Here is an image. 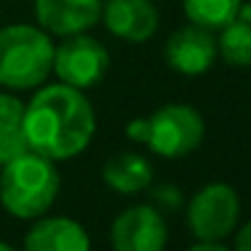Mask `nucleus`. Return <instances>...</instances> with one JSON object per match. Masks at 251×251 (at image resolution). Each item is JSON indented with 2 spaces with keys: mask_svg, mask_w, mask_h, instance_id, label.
<instances>
[{
  "mask_svg": "<svg viewBox=\"0 0 251 251\" xmlns=\"http://www.w3.org/2000/svg\"><path fill=\"white\" fill-rule=\"evenodd\" d=\"M95 110L83 90L66 83H42L25 105L22 129L29 151L49 161H69L83 154L95 137Z\"/></svg>",
  "mask_w": 251,
  "mask_h": 251,
  "instance_id": "nucleus-1",
  "label": "nucleus"
},
{
  "mask_svg": "<svg viewBox=\"0 0 251 251\" xmlns=\"http://www.w3.org/2000/svg\"><path fill=\"white\" fill-rule=\"evenodd\" d=\"M0 205L17 220H37L56 202L61 176L54 161L27 151L0 166Z\"/></svg>",
  "mask_w": 251,
  "mask_h": 251,
  "instance_id": "nucleus-2",
  "label": "nucleus"
},
{
  "mask_svg": "<svg viewBox=\"0 0 251 251\" xmlns=\"http://www.w3.org/2000/svg\"><path fill=\"white\" fill-rule=\"evenodd\" d=\"M51 34L39 25L15 22L0 27V85L32 90L47 83L54 64Z\"/></svg>",
  "mask_w": 251,
  "mask_h": 251,
  "instance_id": "nucleus-3",
  "label": "nucleus"
},
{
  "mask_svg": "<svg viewBox=\"0 0 251 251\" xmlns=\"http://www.w3.org/2000/svg\"><path fill=\"white\" fill-rule=\"evenodd\" d=\"M239 217H242L239 193L225 180L205 183L188 200L185 210L190 234L198 242H225L239 227Z\"/></svg>",
  "mask_w": 251,
  "mask_h": 251,
  "instance_id": "nucleus-4",
  "label": "nucleus"
},
{
  "mask_svg": "<svg viewBox=\"0 0 251 251\" xmlns=\"http://www.w3.org/2000/svg\"><path fill=\"white\" fill-rule=\"evenodd\" d=\"M149 122L147 144L161 159H183L193 154L205 139V117L188 102L161 105Z\"/></svg>",
  "mask_w": 251,
  "mask_h": 251,
  "instance_id": "nucleus-5",
  "label": "nucleus"
},
{
  "mask_svg": "<svg viewBox=\"0 0 251 251\" xmlns=\"http://www.w3.org/2000/svg\"><path fill=\"white\" fill-rule=\"evenodd\" d=\"M51 71L56 78L78 90L98 85L110 71V51L107 47L90 34H71L54 49Z\"/></svg>",
  "mask_w": 251,
  "mask_h": 251,
  "instance_id": "nucleus-6",
  "label": "nucleus"
},
{
  "mask_svg": "<svg viewBox=\"0 0 251 251\" xmlns=\"http://www.w3.org/2000/svg\"><path fill=\"white\" fill-rule=\"evenodd\" d=\"M168 225L156 205H132L110 225V244L115 251H164Z\"/></svg>",
  "mask_w": 251,
  "mask_h": 251,
  "instance_id": "nucleus-7",
  "label": "nucleus"
},
{
  "mask_svg": "<svg viewBox=\"0 0 251 251\" xmlns=\"http://www.w3.org/2000/svg\"><path fill=\"white\" fill-rule=\"evenodd\" d=\"M164 59L180 76H202L217 61V39L212 29L188 22L166 39Z\"/></svg>",
  "mask_w": 251,
  "mask_h": 251,
  "instance_id": "nucleus-8",
  "label": "nucleus"
},
{
  "mask_svg": "<svg viewBox=\"0 0 251 251\" xmlns=\"http://www.w3.org/2000/svg\"><path fill=\"white\" fill-rule=\"evenodd\" d=\"M100 20L107 32L122 42H149L159 29V10L151 0H105Z\"/></svg>",
  "mask_w": 251,
  "mask_h": 251,
  "instance_id": "nucleus-9",
  "label": "nucleus"
},
{
  "mask_svg": "<svg viewBox=\"0 0 251 251\" xmlns=\"http://www.w3.org/2000/svg\"><path fill=\"white\" fill-rule=\"evenodd\" d=\"M102 0H34L37 25L51 37L88 32L100 22Z\"/></svg>",
  "mask_w": 251,
  "mask_h": 251,
  "instance_id": "nucleus-10",
  "label": "nucleus"
},
{
  "mask_svg": "<svg viewBox=\"0 0 251 251\" xmlns=\"http://www.w3.org/2000/svg\"><path fill=\"white\" fill-rule=\"evenodd\" d=\"M22 251H90V237L78 220L64 215L37 217L25 234Z\"/></svg>",
  "mask_w": 251,
  "mask_h": 251,
  "instance_id": "nucleus-11",
  "label": "nucleus"
},
{
  "mask_svg": "<svg viewBox=\"0 0 251 251\" xmlns=\"http://www.w3.org/2000/svg\"><path fill=\"white\" fill-rule=\"evenodd\" d=\"M102 183L120 195H137L154 183V168L149 159L137 151H122L102 164Z\"/></svg>",
  "mask_w": 251,
  "mask_h": 251,
  "instance_id": "nucleus-12",
  "label": "nucleus"
},
{
  "mask_svg": "<svg viewBox=\"0 0 251 251\" xmlns=\"http://www.w3.org/2000/svg\"><path fill=\"white\" fill-rule=\"evenodd\" d=\"M217 56L232 69L251 66V20L234 17L222 29H217Z\"/></svg>",
  "mask_w": 251,
  "mask_h": 251,
  "instance_id": "nucleus-13",
  "label": "nucleus"
},
{
  "mask_svg": "<svg viewBox=\"0 0 251 251\" xmlns=\"http://www.w3.org/2000/svg\"><path fill=\"white\" fill-rule=\"evenodd\" d=\"M180 2L188 22L217 32L237 17L244 0H180Z\"/></svg>",
  "mask_w": 251,
  "mask_h": 251,
  "instance_id": "nucleus-14",
  "label": "nucleus"
},
{
  "mask_svg": "<svg viewBox=\"0 0 251 251\" xmlns=\"http://www.w3.org/2000/svg\"><path fill=\"white\" fill-rule=\"evenodd\" d=\"M29 151L25 129H0V166L10 164L12 159L22 156Z\"/></svg>",
  "mask_w": 251,
  "mask_h": 251,
  "instance_id": "nucleus-15",
  "label": "nucleus"
},
{
  "mask_svg": "<svg viewBox=\"0 0 251 251\" xmlns=\"http://www.w3.org/2000/svg\"><path fill=\"white\" fill-rule=\"evenodd\" d=\"M25 120V102L12 93H0V129H20Z\"/></svg>",
  "mask_w": 251,
  "mask_h": 251,
  "instance_id": "nucleus-16",
  "label": "nucleus"
},
{
  "mask_svg": "<svg viewBox=\"0 0 251 251\" xmlns=\"http://www.w3.org/2000/svg\"><path fill=\"white\" fill-rule=\"evenodd\" d=\"M183 202H185V195L176 183H161L154 188V205L161 212H176L183 207Z\"/></svg>",
  "mask_w": 251,
  "mask_h": 251,
  "instance_id": "nucleus-17",
  "label": "nucleus"
},
{
  "mask_svg": "<svg viewBox=\"0 0 251 251\" xmlns=\"http://www.w3.org/2000/svg\"><path fill=\"white\" fill-rule=\"evenodd\" d=\"M147 134H149L147 117H137V120L127 122V127H125V137L132 139L134 144H147Z\"/></svg>",
  "mask_w": 251,
  "mask_h": 251,
  "instance_id": "nucleus-18",
  "label": "nucleus"
},
{
  "mask_svg": "<svg viewBox=\"0 0 251 251\" xmlns=\"http://www.w3.org/2000/svg\"><path fill=\"white\" fill-rule=\"evenodd\" d=\"M232 251H251V220L244 222L239 229H237V237H234V249Z\"/></svg>",
  "mask_w": 251,
  "mask_h": 251,
  "instance_id": "nucleus-19",
  "label": "nucleus"
},
{
  "mask_svg": "<svg viewBox=\"0 0 251 251\" xmlns=\"http://www.w3.org/2000/svg\"><path fill=\"white\" fill-rule=\"evenodd\" d=\"M188 251H232V249H227L222 242H198Z\"/></svg>",
  "mask_w": 251,
  "mask_h": 251,
  "instance_id": "nucleus-20",
  "label": "nucleus"
},
{
  "mask_svg": "<svg viewBox=\"0 0 251 251\" xmlns=\"http://www.w3.org/2000/svg\"><path fill=\"white\" fill-rule=\"evenodd\" d=\"M0 251H17L12 244H7V242H0Z\"/></svg>",
  "mask_w": 251,
  "mask_h": 251,
  "instance_id": "nucleus-21",
  "label": "nucleus"
},
{
  "mask_svg": "<svg viewBox=\"0 0 251 251\" xmlns=\"http://www.w3.org/2000/svg\"><path fill=\"white\" fill-rule=\"evenodd\" d=\"M249 2H251V0H249Z\"/></svg>",
  "mask_w": 251,
  "mask_h": 251,
  "instance_id": "nucleus-22",
  "label": "nucleus"
}]
</instances>
